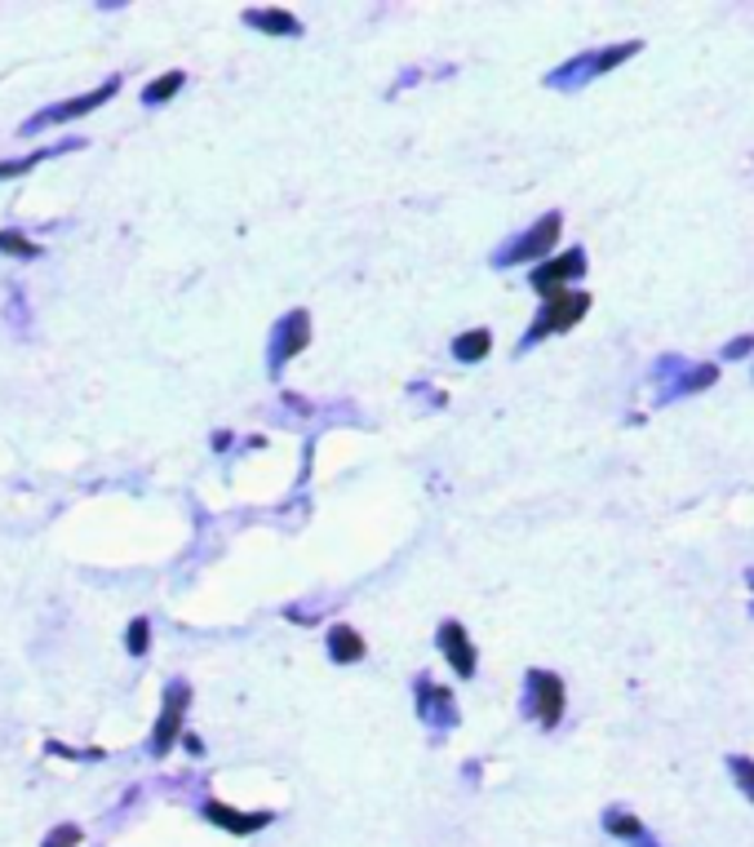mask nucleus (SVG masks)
Here are the masks:
<instances>
[{
  "label": "nucleus",
  "mask_w": 754,
  "mask_h": 847,
  "mask_svg": "<svg viewBox=\"0 0 754 847\" xmlns=\"http://www.w3.org/2000/svg\"><path fill=\"white\" fill-rule=\"evenodd\" d=\"M187 701H191V688H187L182 679L169 684V692H165V710H160V719H156V728H151V755H165V750L178 741L182 719H187Z\"/></svg>",
  "instance_id": "nucleus-5"
},
{
  "label": "nucleus",
  "mask_w": 754,
  "mask_h": 847,
  "mask_svg": "<svg viewBox=\"0 0 754 847\" xmlns=\"http://www.w3.org/2000/svg\"><path fill=\"white\" fill-rule=\"evenodd\" d=\"M44 160V151L40 156H27V160H13V165H0V178H13V173H27L31 165H40Z\"/></svg>",
  "instance_id": "nucleus-21"
},
{
  "label": "nucleus",
  "mask_w": 754,
  "mask_h": 847,
  "mask_svg": "<svg viewBox=\"0 0 754 847\" xmlns=\"http://www.w3.org/2000/svg\"><path fill=\"white\" fill-rule=\"evenodd\" d=\"M591 311V298L582 293V289H568V293H555V298H546V307H542V316L533 320V329L524 333V347H533V342H542V338H550V333H564V329H573L582 316Z\"/></svg>",
  "instance_id": "nucleus-1"
},
{
  "label": "nucleus",
  "mask_w": 754,
  "mask_h": 847,
  "mask_svg": "<svg viewBox=\"0 0 754 847\" xmlns=\"http://www.w3.org/2000/svg\"><path fill=\"white\" fill-rule=\"evenodd\" d=\"M604 830L617 835V839H635L639 847H653V839L644 835V826H639L631 813H608V817H604Z\"/></svg>",
  "instance_id": "nucleus-15"
},
{
  "label": "nucleus",
  "mask_w": 754,
  "mask_h": 847,
  "mask_svg": "<svg viewBox=\"0 0 754 847\" xmlns=\"http://www.w3.org/2000/svg\"><path fill=\"white\" fill-rule=\"evenodd\" d=\"M582 276H586V253H582V249H564V253H555L550 262L533 267V289H537L542 298H555V293H568L573 280H582Z\"/></svg>",
  "instance_id": "nucleus-3"
},
{
  "label": "nucleus",
  "mask_w": 754,
  "mask_h": 847,
  "mask_svg": "<svg viewBox=\"0 0 754 847\" xmlns=\"http://www.w3.org/2000/svg\"><path fill=\"white\" fill-rule=\"evenodd\" d=\"M488 347H493L488 329H475V333H462V338L453 342V356H457L462 365H475V360H484V356H488Z\"/></svg>",
  "instance_id": "nucleus-14"
},
{
  "label": "nucleus",
  "mask_w": 754,
  "mask_h": 847,
  "mask_svg": "<svg viewBox=\"0 0 754 847\" xmlns=\"http://www.w3.org/2000/svg\"><path fill=\"white\" fill-rule=\"evenodd\" d=\"M417 701H421V719L430 724V728H453L457 724V706H453V692H444V688H417Z\"/></svg>",
  "instance_id": "nucleus-11"
},
{
  "label": "nucleus",
  "mask_w": 754,
  "mask_h": 847,
  "mask_svg": "<svg viewBox=\"0 0 754 847\" xmlns=\"http://www.w3.org/2000/svg\"><path fill=\"white\" fill-rule=\"evenodd\" d=\"M528 715L542 728H555L564 719V679L550 670H528Z\"/></svg>",
  "instance_id": "nucleus-4"
},
{
  "label": "nucleus",
  "mask_w": 754,
  "mask_h": 847,
  "mask_svg": "<svg viewBox=\"0 0 754 847\" xmlns=\"http://www.w3.org/2000/svg\"><path fill=\"white\" fill-rule=\"evenodd\" d=\"M435 644H439V652L448 657V666H453L462 679H470V675H475V644L466 639V630H462L457 621H444V626H439V635H435Z\"/></svg>",
  "instance_id": "nucleus-9"
},
{
  "label": "nucleus",
  "mask_w": 754,
  "mask_h": 847,
  "mask_svg": "<svg viewBox=\"0 0 754 847\" xmlns=\"http://www.w3.org/2000/svg\"><path fill=\"white\" fill-rule=\"evenodd\" d=\"M559 231H564V218H559V213H546V218H542L533 231H524V236H519L510 249H502L493 262H497V267H519V262L546 258V253L559 245Z\"/></svg>",
  "instance_id": "nucleus-2"
},
{
  "label": "nucleus",
  "mask_w": 754,
  "mask_h": 847,
  "mask_svg": "<svg viewBox=\"0 0 754 847\" xmlns=\"http://www.w3.org/2000/svg\"><path fill=\"white\" fill-rule=\"evenodd\" d=\"M120 89V80H107V84H98L93 93H80V98H71V102H58V107H44L31 124H27V133L31 129H44V124H62V120H76V116H89L93 107H102L111 93Z\"/></svg>",
  "instance_id": "nucleus-8"
},
{
  "label": "nucleus",
  "mask_w": 754,
  "mask_h": 847,
  "mask_svg": "<svg viewBox=\"0 0 754 847\" xmlns=\"http://www.w3.org/2000/svg\"><path fill=\"white\" fill-rule=\"evenodd\" d=\"M635 49H639V44L631 40V44H617V49H604V53H586V58L568 62L564 71H555V76H550V84H555V89H568V84H582V80H591V76H604L613 62L631 58Z\"/></svg>",
  "instance_id": "nucleus-7"
},
{
  "label": "nucleus",
  "mask_w": 754,
  "mask_h": 847,
  "mask_svg": "<svg viewBox=\"0 0 754 847\" xmlns=\"http://www.w3.org/2000/svg\"><path fill=\"white\" fill-rule=\"evenodd\" d=\"M205 821H214L218 830H231V835H254V830L271 826V813H236L227 804H205Z\"/></svg>",
  "instance_id": "nucleus-10"
},
{
  "label": "nucleus",
  "mask_w": 754,
  "mask_h": 847,
  "mask_svg": "<svg viewBox=\"0 0 754 847\" xmlns=\"http://www.w3.org/2000/svg\"><path fill=\"white\" fill-rule=\"evenodd\" d=\"M80 844V830L76 826H58L49 839H44V847H76Z\"/></svg>",
  "instance_id": "nucleus-20"
},
{
  "label": "nucleus",
  "mask_w": 754,
  "mask_h": 847,
  "mask_svg": "<svg viewBox=\"0 0 754 847\" xmlns=\"http://www.w3.org/2000/svg\"><path fill=\"white\" fill-rule=\"evenodd\" d=\"M746 351H754V338H737V342L728 347V360H742Z\"/></svg>",
  "instance_id": "nucleus-22"
},
{
  "label": "nucleus",
  "mask_w": 754,
  "mask_h": 847,
  "mask_svg": "<svg viewBox=\"0 0 754 847\" xmlns=\"http://www.w3.org/2000/svg\"><path fill=\"white\" fill-rule=\"evenodd\" d=\"M182 80H187L182 71H169V76H160V80H151V84L142 89V102H147V107H160V102H169V98H173V93L182 89Z\"/></svg>",
  "instance_id": "nucleus-16"
},
{
  "label": "nucleus",
  "mask_w": 754,
  "mask_h": 847,
  "mask_svg": "<svg viewBox=\"0 0 754 847\" xmlns=\"http://www.w3.org/2000/svg\"><path fill=\"white\" fill-rule=\"evenodd\" d=\"M245 22L267 31V36H298L302 31V22L289 9H245Z\"/></svg>",
  "instance_id": "nucleus-12"
},
{
  "label": "nucleus",
  "mask_w": 754,
  "mask_h": 847,
  "mask_svg": "<svg viewBox=\"0 0 754 847\" xmlns=\"http://www.w3.org/2000/svg\"><path fill=\"white\" fill-rule=\"evenodd\" d=\"M329 657H334L338 666H351V661L365 657V639H360L351 626H334V630H329Z\"/></svg>",
  "instance_id": "nucleus-13"
},
{
  "label": "nucleus",
  "mask_w": 754,
  "mask_h": 847,
  "mask_svg": "<svg viewBox=\"0 0 754 847\" xmlns=\"http://www.w3.org/2000/svg\"><path fill=\"white\" fill-rule=\"evenodd\" d=\"M728 773H733L737 790H742V795L754 804V759H742V755H737V759H728Z\"/></svg>",
  "instance_id": "nucleus-17"
},
{
  "label": "nucleus",
  "mask_w": 754,
  "mask_h": 847,
  "mask_svg": "<svg viewBox=\"0 0 754 847\" xmlns=\"http://www.w3.org/2000/svg\"><path fill=\"white\" fill-rule=\"evenodd\" d=\"M0 253H22V258H36V245L18 231H0Z\"/></svg>",
  "instance_id": "nucleus-19"
},
{
  "label": "nucleus",
  "mask_w": 754,
  "mask_h": 847,
  "mask_svg": "<svg viewBox=\"0 0 754 847\" xmlns=\"http://www.w3.org/2000/svg\"><path fill=\"white\" fill-rule=\"evenodd\" d=\"M147 644H151V626H147V617H138V621L129 626V635H125V648H129L133 657H142Z\"/></svg>",
  "instance_id": "nucleus-18"
},
{
  "label": "nucleus",
  "mask_w": 754,
  "mask_h": 847,
  "mask_svg": "<svg viewBox=\"0 0 754 847\" xmlns=\"http://www.w3.org/2000/svg\"><path fill=\"white\" fill-rule=\"evenodd\" d=\"M307 342H311V320H307V311H289V316L276 325V333H271V373H280L285 360H294Z\"/></svg>",
  "instance_id": "nucleus-6"
}]
</instances>
